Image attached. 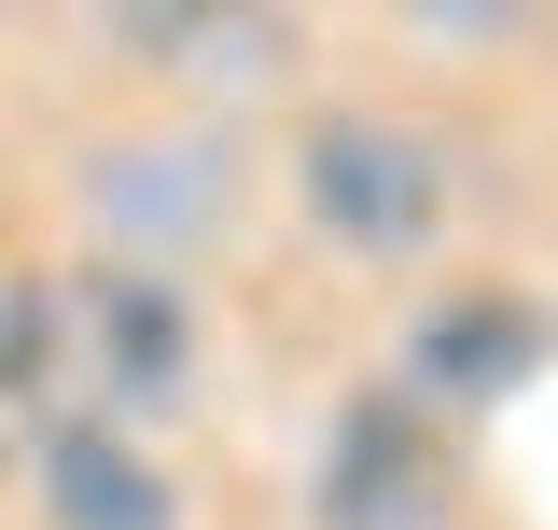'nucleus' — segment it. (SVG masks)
Listing matches in <instances>:
<instances>
[{
  "label": "nucleus",
  "mask_w": 558,
  "mask_h": 530,
  "mask_svg": "<svg viewBox=\"0 0 558 530\" xmlns=\"http://www.w3.org/2000/svg\"><path fill=\"white\" fill-rule=\"evenodd\" d=\"M70 405H98V419H126V433H154V419H182L209 377V308L168 279V265H70Z\"/></svg>",
  "instance_id": "3"
},
{
  "label": "nucleus",
  "mask_w": 558,
  "mask_h": 530,
  "mask_svg": "<svg viewBox=\"0 0 558 530\" xmlns=\"http://www.w3.org/2000/svg\"><path fill=\"white\" fill-rule=\"evenodd\" d=\"M293 224L349 265H418L461 224V168H447L433 127L377 112V98H336V112L293 127Z\"/></svg>",
  "instance_id": "1"
},
{
  "label": "nucleus",
  "mask_w": 558,
  "mask_h": 530,
  "mask_svg": "<svg viewBox=\"0 0 558 530\" xmlns=\"http://www.w3.org/2000/svg\"><path fill=\"white\" fill-rule=\"evenodd\" d=\"M98 43L182 112H252L307 70V14L293 0H98Z\"/></svg>",
  "instance_id": "4"
},
{
  "label": "nucleus",
  "mask_w": 558,
  "mask_h": 530,
  "mask_svg": "<svg viewBox=\"0 0 558 530\" xmlns=\"http://www.w3.org/2000/svg\"><path fill=\"white\" fill-rule=\"evenodd\" d=\"M14 474H28L43 530H182V474L154 461V433L98 419V405L14 419Z\"/></svg>",
  "instance_id": "6"
},
{
  "label": "nucleus",
  "mask_w": 558,
  "mask_h": 530,
  "mask_svg": "<svg viewBox=\"0 0 558 530\" xmlns=\"http://www.w3.org/2000/svg\"><path fill=\"white\" fill-rule=\"evenodd\" d=\"M70 405V293L57 279H0V419Z\"/></svg>",
  "instance_id": "8"
},
{
  "label": "nucleus",
  "mask_w": 558,
  "mask_h": 530,
  "mask_svg": "<svg viewBox=\"0 0 558 530\" xmlns=\"http://www.w3.org/2000/svg\"><path fill=\"white\" fill-rule=\"evenodd\" d=\"M545 0H391V28L433 43V57H488V43H517Z\"/></svg>",
  "instance_id": "9"
},
{
  "label": "nucleus",
  "mask_w": 558,
  "mask_h": 530,
  "mask_svg": "<svg viewBox=\"0 0 558 530\" xmlns=\"http://www.w3.org/2000/svg\"><path fill=\"white\" fill-rule=\"evenodd\" d=\"M0 474H14V419H0Z\"/></svg>",
  "instance_id": "10"
},
{
  "label": "nucleus",
  "mask_w": 558,
  "mask_h": 530,
  "mask_svg": "<svg viewBox=\"0 0 558 530\" xmlns=\"http://www.w3.org/2000/svg\"><path fill=\"white\" fill-rule=\"evenodd\" d=\"M70 196H84V224H98V252L196 279V265L238 238V209H252V168H238L223 112H168V127H112V140H84Z\"/></svg>",
  "instance_id": "2"
},
{
  "label": "nucleus",
  "mask_w": 558,
  "mask_h": 530,
  "mask_svg": "<svg viewBox=\"0 0 558 530\" xmlns=\"http://www.w3.org/2000/svg\"><path fill=\"white\" fill-rule=\"evenodd\" d=\"M545 349H558V322L531 308V293H433V308L405 322V377H391V392L433 405V419H475V405L531 392Z\"/></svg>",
  "instance_id": "7"
},
{
  "label": "nucleus",
  "mask_w": 558,
  "mask_h": 530,
  "mask_svg": "<svg viewBox=\"0 0 558 530\" xmlns=\"http://www.w3.org/2000/svg\"><path fill=\"white\" fill-rule=\"evenodd\" d=\"M307 517L322 530H447V419L405 392H349L307 447Z\"/></svg>",
  "instance_id": "5"
}]
</instances>
